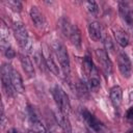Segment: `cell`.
<instances>
[{
	"label": "cell",
	"instance_id": "cell-1",
	"mask_svg": "<svg viewBox=\"0 0 133 133\" xmlns=\"http://www.w3.org/2000/svg\"><path fill=\"white\" fill-rule=\"evenodd\" d=\"M52 50L60 64V68L64 75L70 74V58L64 45L59 41H53L52 43Z\"/></svg>",
	"mask_w": 133,
	"mask_h": 133
},
{
	"label": "cell",
	"instance_id": "cell-2",
	"mask_svg": "<svg viewBox=\"0 0 133 133\" xmlns=\"http://www.w3.org/2000/svg\"><path fill=\"white\" fill-rule=\"evenodd\" d=\"M52 95H53V98H54V100L58 106V109L68 115L70 108H71V105H70L69 97L65 94V91L60 86L56 85V86H54V88L52 90Z\"/></svg>",
	"mask_w": 133,
	"mask_h": 133
},
{
	"label": "cell",
	"instance_id": "cell-3",
	"mask_svg": "<svg viewBox=\"0 0 133 133\" xmlns=\"http://www.w3.org/2000/svg\"><path fill=\"white\" fill-rule=\"evenodd\" d=\"M12 68L10 64L7 63H3L1 66V81H2V86L5 89L6 94L8 96H12L14 95V87L11 84V72H12Z\"/></svg>",
	"mask_w": 133,
	"mask_h": 133
},
{
	"label": "cell",
	"instance_id": "cell-4",
	"mask_svg": "<svg viewBox=\"0 0 133 133\" xmlns=\"http://www.w3.org/2000/svg\"><path fill=\"white\" fill-rule=\"evenodd\" d=\"M81 113H82V116H83L85 123H86L92 130H95V131L98 132V133H108V130L106 129V127H105L98 118H96V116L92 115L89 111L83 109V110L81 111Z\"/></svg>",
	"mask_w": 133,
	"mask_h": 133
},
{
	"label": "cell",
	"instance_id": "cell-5",
	"mask_svg": "<svg viewBox=\"0 0 133 133\" xmlns=\"http://www.w3.org/2000/svg\"><path fill=\"white\" fill-rule=\"evenodd\" d=\"M14 33L16 36V39L21 48L26 49L28 45V33L27 30L22 22H15L14 23Z\"/></svg>",
	"mask_w": 133,
	"mask_h": 133
},
{
	"label": "cell",
	"instance_id": "cell-6",
	"mask_svg": "<svg viewBox=\"0 0 133 133\" xmlns=\"http://www.w3.org/2000/svg\"><path fill=\"white\" fill-rule=\"evenodd\" d=\"M95 54H96V57H97L99 63L101 64L102 70L104 71V73L109 75L112 72V62L109 58L108 52L104 49H97L95 51Z\"/></svg>",
	"mask_w": 133,
	"mask_h": 133
},
{
	"label": "cell",
	"instance_id": "cell-7",
	"mask_svg": "<svg viewBox=\"0 0 133 133\" xmlns=\"http://www.w3.org/2000/svg\"><path fill=\"white\" fill-rule=\"evenodd\" d=\"M117 65H118V70H119L123 77L129 78L131 76L132 64H131V61H130L127 54L122 52L117 55Z\"/></svg>",
	"mask_w": 133,
	"mask_h": 133
},
{
	"label": "cell",
	"instance_id": "cell-8",
	"mask_svg": "<svg viewBox=\"0 0 133 133\" xmlns=\"http://www.w3.org/2000/svg\"><path fill=\"white\" fill-rule=\"evenodd\" d=\"M118 12L122 21L129 27L133 26V10L131 6L126 2H121L118 4Z\"/></svg>",
	"mask_w": 133,
	"mask_h": 133
},
{
	"label": "cell",
	"instance_id": "cell-9",
	"mask_svg": "<svg viewBox=\"0 0 133 133\" xmlns=\"http://www.w3.org/2000/svg\"><path fill=\"white\" fill-rule=\"evenodd\" d=\"M29 15H30V19H31V21H32V23L34 24L35 27H37L39 29L44 28V26L46 24V21H45L43 12L38 9L37 6H31L30 10H29Z\"/></svg>",
	"mask_w": 133,
	"mask_h": 133
},
{
	"label": "cell",
	"instance_id": "cell-10",
	"mask_svg": "<svg viewBox=\"0 0 133 133\" xmlns=\"http://www.w3.org/2000/svg\"><path fill=\"white\" fill-rule=\"evenodd\" d=\"M55 119L57 122V124L59 125V127L63 130L64 133H71L72 132V127H71V123L66 116L65 113H63L62 111H60L59 109L54 113Z\"/></svg>",
	"mask_w": 133,
	"mask_h": 133
},
{
	"label": "cell",
	"instance_id": "cell-11",
	"mask_svg": "<svg viewBox=\"0 0 133 133\" xmlns=\"http://www.w3.org/2000/svg\"><path fill=\"white\" fill-rule=\"evenodd\" d=\"M109 96H110V101H111L112 105L115 108L119 107L121 104H122V100H123V89H122V87L118 86V85H115V86L111 87Z\"/></svg>",
	"mask_w": 133,
	"mask_h": 133
},
{
	"label": "cell",
	"instance_id": "cell-12",
	"mask_svg": "<svg viewBox=\"0 0 133 133\" xmlns=\"http://www.w3.org/2000/svg\"><path fill=\"white\" fill-rule=\"evenodd\" d=\"M20 57V62H21V65L24 70V72L29 76V77H34V68H33V64L30 60V58L26 55V54H20L19 55Z\"/></svg>",
	"mask_w": 133,
	"mask_h": 133
},
{
	"label": "cell",
	"instance_id": "cell-13",
	"mask_svg": "<svg viewBox=\"0 0 133 133\" xmlns=\"http://www.w3.org/2000/svg\"><path fill=\"white\" fill-rule=\"evenodd\" d=\"M44 57H45V60H46V64H47V68L50 72H52L54 75H59V71H58V66L57 64L55 63L54 61V58H53V55L52 53L49 51V49L46 47L45 48V53H43Z\"/></svg>",
	"mask_w": 133,
	"mask_h": 133
},
{
	"label": "cell",
	"instance_id": "cell-14",
	"mask_svg": "<svg viewBox=\"0 0 133 133\" xmlns=\"http://www.w3.org/2000/svg\"><path fill=\"white\" fill-rule=\"evenodd\" d=\"M88 33H89V36L98 42V41H101L102 39V36H103V32H102V27L100 25L99 22H91L89 23L88 25Z\"/></svg>",
	"mask_w": 133,
	"mask_h": 133
},
{
	"label": "cell",
	"instance_id": "cell-15",
	"mask_svg": "<svg viewBox=\"0 0 133 133\" xmlns=\"http://www.w3.org/2000/svg\"><path fill=\"white\" fill-rule=\"evenodd\" d=\"M11 84H12V87L16 92H18V94L24 92L25 87L23 84V80L21 78V75L16 70H12V72H11Z\"/></svg>",
	"mask_w": 133,
	"mask_h": 133
},
{
	"label": "cell",
	"instance_id": "cell-16",
	"mask_svg": "<svg viewBox=\"0 0 133 133\" xmlns=\"http://www.w3.org/2000/svg\"><path fill=\"white\" fill-rule=\"evenodd\" d=\"M113 35H114V38H115L116 43L121 47L125 48L129 45V37H128L127 33L124 30H122L119 28H113Z\"/></svg>",
	"mask_w": 133,
	"mask_h": 133
},
{
	"label": "cell",
	"instance_id": "cell-17",
	"mask_svg": "<svg viewBox=\"0 0 133 133\" xmlns=\"http://www.w3.org/2000/svg\"><path fill=\"white\" fill-rule=\"evenodd\" d=\"M69 39L71 41L73 46H75L77 48L81 47V34H80V31L76 25H73L71 33L69 35Z\"/></svg>",
	"mask_w": 133,
	"mask_h": 133
},
{
	"label": "cell",
	"instance_id": "cell-18",
	"mask_svg": "<svg viewBox=\"0 0 133 133\" xmlns=\"http://www.w3.org/2000/svg\"><path fill=\"white\" fill-rule=\"evenodd\" d=\"M30 124H31L30 125L31 126V131L33 133H47L45 126L35 116H31L30 117Z\"/></svg>",
	"mask_w": 133,
	"mask_h": 133
},
{
	"label": "cell",
	"instance_id": "cell-19",
	"mask_svg": "<svg viewBox=\"0 0 133 133\" xmlns=\"http://www.w3.org/2000/svg\"><path fill=\"white\" fill-rule=\"evenodd\" d=\"M33 59L36 63V65L38 66V69L43 72H46V71H49L48 68H47V64H46V60H45V57L43 55L42 52L39 51H36L33 55Z\"/></svg>",
	"mask_w": 133,
	"mask_h": 133
},
{
	"label": "cell",
	"instance_id": "cell-20",
	"mask_svg": "<svg viewBox=\"0 0 133 133\" xmlns=\"http://www.w3.org/2000/svg\"><path fill=\"white\" fill-rule=\"evenodd\" d=\"M72 27H73V25L69 22V20L62 19L60 21V29H61V32L63 33L64 36L69 37V35L71 33V30H72Z\"/></svg>",
	"mask_w": 133,
	"mask_h": 133
},
{
	"label": "cell",
	"instance_id": "cell-21",
	"mask_svg": "<svg viewBox=\"0 0 133 133\" xmlns=\"http://www.w3.org/2000/svg\"><path fill=\"white\" fill-rule=\"evenodd\" d=\"M76 90H77V94L82 98L87 97V95H88V89H87L86 85L84 84V82H82L80 80L76 83Z\"/></svg>",
	"mask_w": 133,
	"mask_h": 133
},
{
	"label": "cell",
	"instance_id": "cell-22",
	"mask_svg": "<svg viewBox=\"0 0 133 133\" xmlns=\"http://www.w3.org/2000/svg\"><path fill=\"white\" fill-rule=\"evenodd\" d=\"M88 83H89V87L92 89V90H98L99 87H100V79L99 77L97 76V74H90V77H89V80H88Z\"/></svg>",
	"mask_w": 133,
	"mask_h": 133
},
{
	"label": "cell",
	"instance_id": "cell-23",
	"mask_svg": "<svg viewBox=\"0 0 133 133\" xmlns=\"http://www.w3.org/2000/svg\"><path fill=\"white\" fill-rule=\"evenodd\" d=\"M102 41H103V44L106 48V51L108 52H112L114 50V46H113V42L111 39V37L109 35H106V34H103L102 36Z\"/></svg>",
	"mask_w": 133,
	"mask_h": 133
},
{
	"label": "cell",
	"instance_id": "cell-24",
	"mask_svg": "<svg viewBox=\"0 0 133 133\" xmlns=\"http://www.w3.org/2000/svg\"><path fill=\"white\" fill-rule=\"evenodd\" d=\"M83 68L86 72L87 75H90L94 71V65H92V61L90 59V57L88 56H85L84 59H83Z\"/></svg>",
	"mask_w": 133,
	"mask_h": 133
},
{
	"label": "cell",
	"instance_id": "cell-25",
	"mask_svg": "<svg viewBox=\"0 0 133 133\" xmlns=\"http://www.w3.org/2000/svg\"><path fill=\"white\" fill-rule=\"evenodd\" d=\"M85 6H86L87 11L89 14H91V15H97L98 11H99L98 4L95 1H87V2H85Z\"/></svg>",
	"mask_w": 133,
	"mask_h": 133
},
{
	"label": "cell",
	"instance_id": "cell-26",
	"mask_svg": "<svg viewBox=\"0 0 133 133\" xmlns=\"http://www.w3.org/2000/svg\"><path fill=\"white\" fill-rule=\"evenodd\" d=\"M7 6H9L14 11H21L22 10V3L18 0H9L5 2Z\"/></svg>",
	"mask_w": 133,
	"mask_h": 133
},
{
	"label": "cell",
	"instance_id": "cell-27",
	"mask_svg": "<svg viewBox=\"0 0 133 133\" xmlns=\"http://www.w3.org/2000/svg\"><path fill=\"white\" fill-rule=\"evenodd\" d=\"M3 53H4L5 57H6V58H8V59H12V58L16 56V52H15V50L12 49V47H11V46H10V47H8V48H6V49L3 51Z\"/></svg>",
	"mask_w": 133,
	"mask_h": 133
},
{
	"label": "cell",
	"instance_id": "cell-28",
	"mask_svg": "<svg viewBox=\"0 0 133 133\" xmlns=\"http://www.w3.org/2000/svg\"><path fill=\"white\" fill-rule=\"evenodd\" d=\"M127 118H129V119H132L133 118V107H131L128 111H127Z\"/></svg>",
	"mask_w": 133,
	"mask_h": 133
},
{
	"label": "cell",
	"instance_id": "cell-29",
	"mask_svg": "<svg viewBox=\"0 0 133 133\" xmlns=\"http://www.w3.org/2000/svg\"><path fill=\"white\" fill-rule=\"evenodd\" d=\"M130 100H132V101H133V91L130 94Z\"/></svg>",
	"mask_w": 133,
	"mask_h": 133
}]
</instances>
